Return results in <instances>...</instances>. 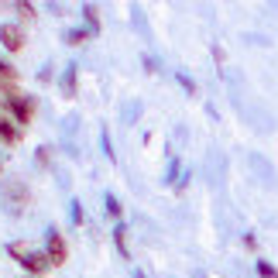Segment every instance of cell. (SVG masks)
<instances>
[{
	"label": "cell",
	"instance_id": "obj_4",
	"mask_svg": "<svg viewBox=\"0 0 278 278\" xmlns=\"http://www.w3.org/2000/svg\"><path fill=\"white\" fill-rule=\"evenodd\" d=\"M247 162H251V168L261 175V182H268V185L275 182V172H271V165H268V162H261L258 155H247Z\"/></svg>",
	"mask_w": 278,
	"mask_h": 278
},
{
	"label": "cell",
	"instance_id": "obj_5",
	"mask_svg": "<svg viewBox=\"0 0 278 278\" xmlns=\"http://www.w3.org/2000/svg\"><path fill=\"white\" fill-rule=\"evenodd\" d=\"M0 41L7 48H21V31L14 24H0Z\"/></svg>",
	"mask_w": 278,
	"mask_h": 278
},
{
	"label": "cell",
	"instance_id": "obj_7",
	"mask_svg": "<svg viewBox=\"0 0 278 278\" xmlns=\"http://www.w3.org/2000/svg\"><path fill=\"white\" fill-rule=\"evenodd\" d=\"M0 138H7V141H14V131L7 127V120H4V117H0Z\"/></svg>",
	"mask_w": 278,
	"mask_h": 278
},
{
	"label": "cell",
	"instance_id": "obj_8",
	"mask_svg": "<svg viewBox=\"0 0 278 278\" xmlns=\"http://www.w3.org/2000/svg\"><path fill=\"white\" fill-rule=\"evenodd\" d=\"M106 209H110V213H120V203H117L114 196H106Z\"/></svg>",
	"mask_w": 278,
	"mask_h": 278
},
{
	"label": "cell",
	"instance_id": "obj_6",
	"mask_svg": "<svg viewBox=\"0 0 278 278\" xmlns=\"http://www.w3.org/2000/svg\"><path fill=\"white\" fill-rule=\"evenodd\" d=\"M258 275H261V278H278V271H275L271 265H265V261H261V265H258Z\"/></svg>",
	"mask_w": 278,
	"mask_h": 278
},
{
	"label": "cell",
	"instance_id": "obj_1",
	"mask_svg": "<svg viewBox=\"0 0 278 278\" xmlns=\"http://www.w3.org/2000/svg\"><path fill=\"white\" fill-rule=\"evenodd\" d=\"M11 254H14V258H21V265L28 268V271H45V265H48V258H45V254H35V251H28L24 244H11Z\"/></svg>",
	"mask_w": 278,
	"mask_h": 278
},
{
	"label": "cell",
	"instance_id": "obj_3",
	"mask_svg": "<svg viewBox=\"0 0 278 278\" xmlns=\"http://www.w3.org/2000/svg\"><path fill=\"white\" fill-rule=\"evenodd\" d=\"M48 261H52V265H62V261H66V244H62V237H58L55 230H48Z\"/></svg>",
	"mask_w": 278,
	"mask_h": 278
},
{
	"label": "cell",
	"instance_id": "obj_2",
	"mask_svg": "<svg viewBox=\"0 0 278 278\" xmlns=\"http://www.w3.org/2000/svg\"><path fill=\"white\" fill-rule=\"evenodd\" d=\"M206 175H213V185H223V179H227V158H223L220 151H209Z\"/></svg>",
	"mask_w": 278,
	"mask_h": 278
},
{
	"label": "cell",
	"instance_id": "obj_10",
	"mask_svg": "<svg viewBox=\"0 0 278 278\" xmlns=\"http://www.w3.org/2000/svg\"><path fill=\"white\" fill-rule=\"evenodd\" d=\"M134 278H144V275H141V271H134Z\"/></svg>",
	"mask_w": 278,
	"mask_h": 278
},
{
	"label": "cell",
	"instance_id": "obj_9",
	"mask_svg": "<svg viewBox=\"0 0 278 278\" xmlns=\"http://www.w3.org/2000/svg\"><path fill=\"white\" fill-rule=\"evenodd\" d=\"M14 72H11V66H7V62H0V79H11Z\"/></svg>",
	"mask_w": 278,
	"mask_h": 278
}]
</instances>
